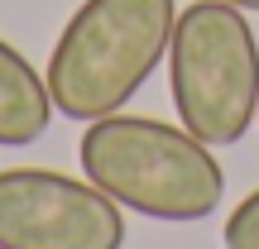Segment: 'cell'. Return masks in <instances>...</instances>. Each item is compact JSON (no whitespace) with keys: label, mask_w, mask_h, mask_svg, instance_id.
Listing matches in <instances>:
<instances>
[{"label":"cell","mask_w":259,"mask_h":249,"mask_svg":"<svg viewBox=\"0 0 259 249\" xmlns=\"http://www.w3.org/2000/svg\"><path fill=\"white\" fill-rule=\"evenodd\" d=\"M226 249H259V187L226 216V230H221Z\"/></svg>","instance_id":"cell-6"},{"label":"cell","mask_w":259,"mask_h":249,"mask_svg":"<svg viewBox=\"0 0 259 249\" xmlns=\"http://www.w3.org/2000/svg\"><path fill=\"white\" fill-rule=\"evenodd\" d=\"M178 24L173 0H82L48 58V91L58 115L92 125L158 72Z\"/></svg>","instance_id":"cell-2"},{"label":"cell","mask_w":259,"mask_h":249,"mask_svg":"<svg viewBox=\"0 0 259 249\" xmlns=\"http://www.w3.org/2000/svg\"><path fill=\"white\" fill-rule=\"evenodd\" d=\"M82 177L101 187L115 206L149 221L187 225L206 221L221 206L226 173L211 144L183 125H163L149 115H101L82 129Z\"/></svg>","instance_id":"cell-1"},{"label":"cell","mask_w":259,"mask_h":249,"mask_svg":"<svg viewBox=\"0 0 259 249\" xmlns=\"http://www.w3.org/2000/svg\"><path fill=\"white\" fill-rule=\"evenodd\" d=\"M53 115L58 106L48 91V77H38L34 63L0 38V148L38 144Z\"/></svg>","instance_id":"cell-5"},{"label":"cell","mask_w":259,"mask_h":249,"mask_svg":"<svg viewBox=\"0 0 259 249\" xmlns=\"http://www.w3.org/2000/svg\"><path fill=\"white\" fill-rule=\"evenodd\" d=\"M168 86L183 129L202 144H240L259 120V43L240 5L192 0L168 43Z\"/></svg>","instance_id":"cell-3"},{"label":"cell","mask_w":259,"mask_h":249,"mask_svg":"<svg viewBox=\"0 0 259 249\" xmlns=\"http://www.w3.org/2000/svg\"><path fill=\"white\" fill-rule=\"evenodd\" d=\"M125 216L101 187L53 168L0 173V249H120Z\"/></svg>","instance_id":"cell-4"},{"label":"cell","mask_w":259,"mask_h":249,"mask_svg":"<svg viewBox=\"0 0 259 249\" xmlns=\"http://www.w3.org/2000/svg\"><path fill=\"white\" fill-rule=\"evenodd\" d=\"M231 5H240V10H259V0H231Z\"/></svg>","instance_id":"cell-7"}]
</instances>
